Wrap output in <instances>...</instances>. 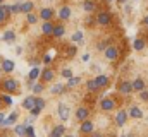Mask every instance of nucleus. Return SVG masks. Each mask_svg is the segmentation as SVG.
Here are the masks:
<instances>
[{"mask_svg":"<svg viewBox=\"0 0 148 137\" xmlns=\"http://www.w3.org/2000/svg\"><path fill=\"white\" fill-rule=\"evenodd\" d=\"M16 68V64L12 62V60H9V58H5L3 62H2V70L3 72H7V74H10L12 70Z\"/></svg>","mask_w":148,"mask_h":137,"instance_id":"obj_14","label":"nucleus"},{"mask_svg":"<svg viewBox=\"0 0 148 137\" xmlns=\"http://www.w3.org/2000/svg\"><path fill=\"white\" fill-rule=\"evenodd\" d=\"M59 117L62 122H67L69 117H71V111H69V106L66 103H59Z\"/></svg>","mask_w":148,"mask_h":137,"instance_id":"obj_2","label":"nucleus"},{"mask_svg":"<svg viewBox=\"0 0 148 137\" xmlns=\"http://www.w3.org/2000/svg\"><path fill=\"white\" fill-rule=\"evenodd\" d=\"M93 129H95V125H93L91 120H83L81 125H79V132H81V134H91Z\"/></svg>","mask_w":148,"mask_h":137,"instance_id":"obj_5","label":"nucleus"},{"mask_svg":"<svg viewBox=\"0 0 148 137\" xmlns=\"http://www.w3.org/2000/svg\"><path fill=\"white\" fill-rule=\"evenodd\" d=\"M40 75H41V70H40L38 67H33L31 70H29V75H28V79H31V81H36Z\"/></svg>","mask_w":148,"mask_h":137,"instance_id":"obj_27","label":"nucleus"},{"mask_svg":"<svg viewBox=\"0 0 148 137\" xmlns=\"http://www.w3.org/2000/svg\"><path fill=\"white\" fill-rule=\"evenodd\" d=\"M40 113H41V110H38V108H33V110H31V115H33V117H36Z\"/></svg>","mask_w":148,"mask_h":137,"instance_id":"obj_44","label":"nucleus"},{"mask_svg":"<svg viewBox=\"0 0 148 137\" xmlns=\"http://www.w3.org/2000/svg\"><path fill=\"white\" fill-rule=\"evenodd\" d=\"M95 82L98 84V87H105V86L109 84V77L100 74V75H97V77H95Z\"/></svg>","mask_w":148,"mask_h":137,"instance_id":"obj_21","label":"nucleus"},{"mask_svg":"<svg viewBox=\"0 0 148 137\" xmlns=\"http://www.w3.org/2000/svg\"><path fill=\"white\" fill-rule=\"evenodd\" d=\"M76 46H67V50H66V53H67V57H74L76 55Z\"/></svg>","mask_w":148,"mask_h":137,"instance_id":"obj_38","label":"nucleus"},{"mask_svg":"<svg viewBox=\"0 0 148 137\" xmlns=\"http://www.w3.org/2000/svg\"><path fill=\"white\" fill-rule=\"evenodd\" d=\"M88 115H90V110H88V108H84V106H81V108H77V110H76V118H77L79 122L88 120Z\"/></svg>","mask_w":148,"mask_h":137,"instance_id":"obj_10","label":"nucleus"},{"mask_svg":"<svg viewBox=\"0 0 148 137\" xmlns=\"http://www.w3.org/2000/svg\"><path fill=\"white\" fill-rule=\"evenodd\" d=\"M79 82H81V77H71V79H67V87H74Z\"/></svg>","mask_w":148,"mask_h":137,"instance_id":"obj_34","label":"nucleus"},{"mask_svg":"<svg viewBox=\"0 0 148 137\" xmlns=\"http://www.w3.org/2000/svg\"><path fill=\"white\" fill-rule=\"evenodd\" d=\"M100 108H102L103 111H112V110L115 108V101L110 100V98H103V100L100 101Z\"/></svg>","mask_w":148,"mask_h":137,"instance_id":"obj_7","label":"nucleus"},{"mask_svg":"<svg viewBox=\"0 0 148 137\" xmlns=\"http://www.w3.org/2000/svg\"><path fill=\"white\" fill-rule=\"evenodd\" d=\"M64 33H66V28H64L62 24H57V26H53V33H52V36H53V38H62Z\"/></svg>","mask_w":148,"mask_h":137,"instance_id":"obj_19","label":"nucleus"},{"mask_svg":"<svg viewBox=\"0 0 148 137\" xmlns=\"http://www.w3.org/2000/svg\"><path fill=\"white\" fill-rule=\"evenodd\" d=\"M64 137H73V136H64Z\"/></svg>","mask_w":148,"mask_h":137,"instance_id":"obj_53","label":"nucleus"},{"mask_svg":"<svg viewBox=\"0 0 148 137\" xmlns=\"http://www.w3.org/2000/svg\"><path fill=\"white\" fill-rule=\"evenodd\" d=\"M31 89H33V93H35V94H40V93L43 91V84H35Z\"/></svg>","mask_w":148,"mask_h":137,"instance_id":"obj_39","label":"nucleus"},{"mask_svg":"<svg viewBox=\"0 0 148 137\" xmlns=\"http://www.w3.org/2000/svg\"><path fill=\"white\" fill-rule=\"evenodd\" d=\"M43 62H45V64H50V62H52V55H45V57H43Z\"/></svg>","mask_w":148,"mask_h":137,"instance_id":"obj_43","label":"nucleus"},{"mask_svg":"<svg viewBox=\"0 0 148 137\" xmlns=\"http://www.w3.org/2000/svg\"><path fill=\"white\" fill-rule=\"evenodd\" d=\"M64 89H66V87H64L62 84H53L50 91H52V94H60V93H64Z\"/></svg>","mask_w":148,"mask_h":137,"instance_id":"obj_32","label":"nucleus"},{"mask_svg":"<svg viewBox=\"0 0 148 137\" xmlns=\"http://www.w3.org/2000/svg\"><path fill=\"white\" fill-rule=\"evenodd\" d=\"M126 120H127V111H126V110H119L117 115H115V123H117L119 127H122V125L126 123Z\"/></svg>","mask_w":148,"mask_h":137,"instance_id":"obj_9","label":"nucleus"},{"mask_svg":"<svg viewBox=\"0 0 148 137\" xmlns=\"http://www.w3.org/2000/svg\"><path fill=\"white\" fill-rule=\"evenodd\" d=\"M71 17V7H67V5H64L60 10H59V19H62V21H66V19H69Z\"/></svg>","mask_w":148,"mask_h":137,"instance_id":"obj_18","label":"nucleus"},{"mask_svg":"<svg viewBox=\"0 0 148 137\" xmlns=\"http://www.w3.org/2000/svg\"><path fill=\"white\" fill-rule=\"evenodd\" d=\"M91 137H102V134L100 132H95V134H91Z\"/></svg>","mask_w":148,"mask_h":137,"instance_id":"obj_48","label":"nucleus"},{"mask_svg":"<svg viewBox=\"0 0 148 137\" xmlns=\"http://www.w3.org/2000/svg\"><path fill=\"white\" fill-rule=\"evenodd\" d=\"M103 55H105V58L107 60H117V57H119V50L115 48V46H112V45H109L107 48H105V52H103Z\"/></svg>","mask_w":148,"mask_h":137,"instance_id":"obj_3","label":"nucleus"},{"mask_svg":"<svg viewBox=\"0 0 148 137\" xmlns=\"http://www.w3.org/2000/svg\"><path fill=\"white\" fill-rule=\"evenodd\" d=\"M35 103H36V96H26L24 100H23V108H26V110H33L35 108Z\"/></svg>","mask_w":148,"mask_h":137,"instance_id":"obj_11","label":"nucleus"},{"mask_svg":"<svg viewBox=\"0 0 148 137\" xmlns=\"http://www.w3.org/2000/svg\"><path fill=\"white\" fill-rule=\"evenodd\" d=\"M127 115L133 117V118H143V110H140L138 106H131L129 111H127Z\"/></svg>","mask_w":148,"mask_h":137,"instance_id":"obj_15","label":"nucleus"},{"mask_svg":"<svg viewBox=\"0 0 148 137\" xmlns=\"http://www.w3.org/2000/svg\"><path fill=\"white\" fill-rule=\"evenodd\" d=\"M17 115H19V113H17V111H14V113H12L10 117H7V118L3 120V123H2V125H12V123L16 122V118H17Z\"/></svg>","mask_w":148,"mask_h":137,"instance_id":"obj_31","label":"nucleus"},{"mask_svg":"<svg viewBox=\"0 0 148 137\" xmlns=\"http://www.w3.org/2000/svg\"><path fill=\"white\" fill-rule=\"evenodd\" d=\"M133 46H134V50L136 52H141L145 46H147V43H145V39H141V38H138V39H134V43H133Z\"/></svg>","mask_w":148,"mask_h":137,"instance_id":"obj_26","label":"nucleus"},{"mask_svg":"<svg viewBox=\"0 0 148 137\" xmlns=\"http://www.w3.org/2000/svg\"><path fill=\"white\" fill-rule=\"evenodd\" d=\"M2 103H3V104H7V106H10V104H12V98H10V96H7V94H3V96H2Z\"/></svg>","mask_w":148,"mask_h":137,"instance_id":"obj_40","label":"nucleus"},{"mask_svg":"<svg viewBox=\"0 0 148 137\" xmlns=\"http://www.w3.org/2000/svg\"><path fill=\"white\" fill-rule=\"evenodd\" d=\"M9 10H10V14H19L21 12V0H17L14 5H9Z\"/></svg>","mask_w":148,"mask_h":137,"instance_id":"obj_30","label":"nucleus"},{"mask_svg":"<svg viewBox=\"0 0 148 137\" xmlns=\"http://www.w3.org/2000/svg\"><path fill=\"white\" fill-rule=\"evenodd\" d=\"M64 132H66V127L64 125H55L53 130L50 132V137H64Z\"/></svg>","mask_w":148,"mask_h":137,"instance_id":"obj_16","label":"nucleus"},{"mask_svg":"<svg viewBox=\"0 0 148 137\" xmlns=\"http://www.w3.org/2000/svg\"><path fill=\"white\" fill-rule=\"evenodd\" d=\"M41 31H43V34H52L53 33V24L50 21H45L41 24Z\"/></svg>","mask_w":148,"mask_h":137,"instance_id":"obj_23","label":"nucleus"},{"mask_svg":"<svg viewBox=\"0 0 148 137\" xmlns=\"http://www.w3.org/2000/svg\"><path fill=\"white\" fill-rule=\"evenodd\" d=\"M122 137H127V136H122Z\"/></svg>","mask_w":148,"mask_h":137,"instance_id":"obj_55","label":"nucleus"},{"mask_svg":"<svg viewBox=\"0 0 148 137\" xmlns=\"http://www.w3.org/2000/svg\"><path fill=\"white\" fill-rule=\"evenodd\" d=\"M83 60H84V62H88V60H90V55H88V53H86V55H83Z\"/></svg>","mask_w":148,"mask_h":137,"instance_id":"obj_47","label":"nucleus"},{"mask_svg":"<svg viewBox=\"0 0 148 137\" xmlns=\"http://www.w3.org/2000/svg\"><path fill=\"white\" fill-rule=\"evenodd\" d=\"M41 81L43 82H52L53 81V77H55V72H53V68H50V67H47V68H43L41 70Z\"/></svg>","mask_w":148,"mask_h":137,"instance_id":"obj_6","label":"nucleus"},{"mask_svg":"<svg viewBox=\"0 0 148 137\" xmlns=\"http://www.w3.org/2000/svg\"><path fill=\"white\" fill-rule=\"evenodd\" d=\"M119 2H121V3H124V2H126V0H119Z\"/></svg>","mask_w":148,"mask_h":137,"instance_id":"obj_50","label":"nucleus"},{"mask_svg":"<svg viewBox=\"0 0 148 137\" xmlns=\"http://www.w3.org/2000/svg\"><path fill=\"white\" fill-rule=\"evenodd\" d=\"M107 2H112V0H107Z\"/></svg>","mask_w":148,"mask_h":137,"instance_id":"obj_54","label":"nucleus"},{"mask_svg":"<svg viewBox=\"0 0 148 137\" xmlns=\"http://www.w3.org/2000/svg\"><path fill=\"white\" fill-rule=\"evenodd\" d=\"M140 98H141V100H145V101H148V91H145V89H143V91H140Z\"/></svg>","mask_w":148,"mask_h":137,"instance_id":"obj_42","label":"nucleus"},{"mask_svg":"<svg viewBox=\"0 0 148 137\" xmlns=\"http://www.w3.org/2000/svg\"><path fill=\"white\" fill-rule=\"evenodd\" d=\"M16 53H17V55H21V53H23V48H21V46H17V50H16Z\"/></svg>","mask_w":148,"mask_h":137,"instance_id":"obj_46","label":"nucleus"},{"mask_svg":"<svg viewBox=\"0 0 148 137\" xmlns=\"http://www.w3.org/2000/svg\"><path fill=\"white\" fill-rule=\"evenodd\" d=\"M2 39H3L5 43H12V41H16V33H14L12 29H9V31H5V33H3Z\"/></svg>","mask_w":148,"mask_h":137,"instance_id":"obj_22","label":"nucleus"},{"mask_svg":"<svg viewBox=\"0 0 148 137\" xmlns=\"http://www.w3.org/2000/svg\"><path fill=\"white\" fill-rule=\"evenodd\" d=\"M143 22H145V26H148V16L145 17V19H143Z\"/></svg>","mask_w":148,"mask_h":137,"instance_id":"obj_49","label":"nucleus"},{"mask_svg":"<svg viewBox=\"0 0 148 137\" xmlns=\"http://www.w3.org/2000/svg\"><path fill=\"white\" fill-rule=\"evenodd\" d=\"M35 108H38V110H43V108H45V100H43V98H36Z\"/></svg>","mask_w":148,"mask_h":137,"instance_id":"obj_35","label":"nucleus"},{"mask_svg":"<svg viewBox=\"0 0 148 137\" xmlns=\"http://www.w3.org/2000/svg\"><path fill=\"white\" fill-rule=\"evenodd\" d=\"M112 21L110 14L107 12V10H102V12H98V16H97V22L100 24V26H109Z\"/></svg>","mask_w":148,"mask_h":137,"instance_id":"obj_1","label":"nucleus"},{"mask_svg":"<svg viewBox=\"0 0 148 137\" xmlns=\"http://www.w3.org/2000/svg\"><path fill=\"white\" fill-rule=\"evenodd\" d=\"M86 89H88L90 93H95V91H98V84L95 82V79H91V81H88V82H86Z\"/></svg>","mask_w":148,"mask_h":137,"instance_id":"obj_29","label":"nucleus"},{"mask_svg":"<svg viewBox=\"0 0 148 137\" xmlns=\"http://www.w3.org/2000/svg\"><path fill=\"white\" fill-rule=\"evenodd\" d=\"M3 120H5V115H3V113H2V111H0V125H2V123H3Z\"/></svg>","mask_w":148,"mask_h":137,"instance_id":"obj_45","label":"nucleus"},{"mask_svg":"<svg viewBox=\"0 0 148 137\" xmlns=\"http://www.w3.org/2000/svg\"><path fill=\"white\" fill-rule=\"evenodd\" d=\"M53 16H55L53 9L45 7V9H41V10H40V17H41L43 21H52V19H53Z\"/></svg>","mask_w":148,"mask_h":137,"instance_id":"obj_8","label":"nucleus"},{"mask_svg":"<svg viewBox=\"0 0 148 137\" xmlns=\"http://www.w3.org/2000/svg\"><path fill=\"white\" fill-rule=\"evenodd\" d=\"M33 2H29V0H26V2H21V14H29L31 10H33Z\"/></svg>","mask_w":148,"mask_h":137,"instance_id":"obj_17","label":"nucleus"},{"mask_svg":"<svg viewBox=\"0 0 148 137\" xmlns=\"http://www.w3.org/2000/svg\"><path fill=\"white\" fill-rule=\"evenodd\" d=\"M0 106H2V96H0Z\"/></svg>","mask_w":148,"mask_h":137,"instance_id":"obj_51","label":"nucleus"},{"mask_svg":"<svg viewBox=\"0 0 148 137\" xmlns=\"http://www.w3.org/2000/svg\"><path fill=\"white\" fill-rule=\"evenodd\" d=\"M83 39H84V34L81 33V31H76V33L71 36V41H73V43H76V45H83V43H84Z\"/></svg>","mask_w":148,"mask_h":137,"instance_id":"obj_20","label":"nucleus"},{"mask_svg":"<svg viewBox=\"0 0 148 137\" xmlns=\"http://www.w3.org/2000/svg\"><path fill=\"white\" fill-rule=\"evenodd\" d=\"M26 21H28L29 24H36L38 22V16L36 14H33V12H29V14H26Z\"/></svg>","mask_w":148,"mask_h":137,"instance_id":"obj_33","label":"nucleus"},{"mask_svg":"<svg viewBox=\"0 0 148 137\" xmlns=\"http://www.w3.org/2000/svg\"><path fill=\"white\" fill-rule=\"evenodd\" d=\"M2 3H3V0H0V5H2Z\"/></svg>","mask_w":148,"mask_h":137,"instance_id":"obj_52","label":"nucleus"},{"mask_svg":"<svg viewBox=\"0 0 148 137\" xmlns=\"http://www.w3.org/2000/svg\"><path fill=\"white\" fill-rule=\"evenodd\" d=\"M119 91H121L122 94H129V93L133 91V82H129V81H122V82L119 84Z\"/></svg>","mask_w":148,"mask_h":137,"instance_id":"obj_12","label":"nucleus"},{"mask_svg":"<svg viewBox=\"0 0 148 137\" xmlns=\"http://www.w3.org/2000/svg\"><path fill=\"white\" fill-rule=\"evenodd\" d=\"M143 89H145V81L143 79L133 81V91H143Z\"/></svg>","mask_w":148,"mask_h":137,"instance_id":"obj_25","label":"nucleus"},{"mask_svg":"<svg viewBox=\"0 0 148 137\" xmlns=\"http://www.w3.org/2000/svg\"><path fill=\"white\" fill-rule=\"evenodd\" d=\"M17 81H14V79H5L3 82H2V87L7 91V93H14V91H17Z\"/></svg>","mask_w":148,"mask_h":137,"instance_id":"obj_4","label":"nucleus"},{"mask_svg":"<svg viewBox=\"0 0 148 137\" xmlns=\"http://www.w3.org/2000/svg\"><path fill=\"white\" fill-rule=\"evenodd\" d=\"M62 77H66V79H71V77H73V72H71V68H62Z\"/></svg>","mask_w":148,"mask_h":137,"instance_id":"obj_37","label":"nucleus"},{"mask_svg":"<svg viewBox=\"0 0 148 137\" xmlns=\"http://www.w3.org/2000/svg\"><path fill=\"white\" fill-rule=\"evenodd\" d=\"M10 16V10H9V5H0V24H3Z\"/></svg>","mask_w":148,"mask_h":137,"instance_id":"obj_13","label":"nucleus"},{"mask_svg":"<svg viewBox=\"0 0 148 137\" xmlns=\"http://www.w3.org/2000/svg\"><path fill=\"white\" fill-rule=\"evenodd\" d=\"M83 9H84L86 12H93V10L97 9V3H95L93 0H84V2H83Z\"/></svg>","mask_w":148,"mask_h":137,"instance_id":"obj_24","label":"nucleus"},{"mask_svg":"<svg viewBox=\"0 0 148 137\" xmlns=\"http://www.w3.org/2000/svg\"><path fill=\"white\" fill-rule=\"evenodd\" d=\"M14 132L17 134L19 137H24L26 136V123H21V125H16V129H14Z\"/></svg>","mask_w":148,"mask_h":137,"instance_id":"obj_28","label":"nucleus"},{"mask_svg":"<svg viewBox=\"0 0 148 137\" xmlns=\"http://www.w3.org/2000/svg\"><path fill=\"white\" fill-rule=\"evenodd\" d=\"M107 46H109V41H100V43H98V50H103V52H105Z\"/></svg>","mask_w":148,"mask_h":137,"instance_id":"obj_41","label":"nucleus"},{"mask_svg":"<svg viewBox=\"0 0 148 137\" xmlns=\"http://www.w3.org/2000/svg\"><path fill=\"white\" fill-rule=\"evenodd\" d=\"M26 137H36L35 130H33V125H26Z\"/></svg>","mask_w":148,"mask_h":137,"instance_id":"obj_36","label":"nucleus"}]
</instances>
